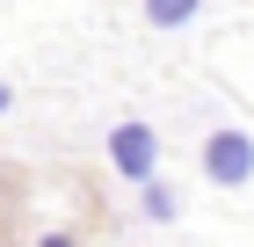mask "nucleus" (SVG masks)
<instances>
[{
	"mask_svg": "<svg viewBox=\"0 0 254 247\" xmlns=\"http://www.w3.org/2000/svg\"><path fill=\"white\" fill-rule=\"evenodd\" d=\"M7 102H15V87H7V80H0V109H7Z\"/></svg>",
	"mask_w": 254,
	"mask_h": 247,
	"instance_id": "423d86ee",
	"label": "nucleus"
},
{
	"mask_svg": "<svg viewBox=\"0 0 254 247\" xmlns=\"http://www.w3.org/2000/svg\"><path fill=\"white\" fill-rule=\"evenodd\" d=\"M109 167H117L124 182H138V189H153L160 182V138H153V124H117V131H109Z\"/></svg>",
	"mask_w": 254,
	"mask_h": 247,
	"instance_id": "f03ea898",
	"label": "nucleus"
},
{
	"mask_svg": "<svg viewBox=\"0 0 254 247\" xmlns=\"http://www.w3.org/2000/svg\"><path fill=\"white\" fill-rule=\"evenodd\" d=\"M145 22L153 29H182V22H196V0H160V7H145Z\"/></svg>",
	"mask_w": 254,
	"mask_h": 247,
	"instance_id": "7ed1b4c3",
	"label": "nucleus"
},
{
	"mask_svg": "<svg viewBox=\"0 0 254 247\" xmlns=\"http://www.w3.org/2000/svg\"><path fill=\"white\" fill-rule=\"evenodd\" d=\"M145 218H175V189H167V182L145 189Z\"/></svg>",
	"mask_w": 254,
	"mask_h": 247,
	"instance_id": "20e7f679",
	"label": "nucleus"
},
{
	"mask_svg": "<svg viewBox=\"0 0 254 247\" xmlns=\"http://www.w3.org/2000/svg\"><path fill=\"white\" fill-rule=\"evenodd\" d=\"M196 167L211 174L218 189H240V182H254V131H233V124H218V131L203 138V153H196Z\"/></svg>",
	"mask_w": 254,
	"mask_h": 247,
	"instance_id": "f257e3e1",
	"label": "nucleus"
},
{
	"mask_svg": "<svg viewBox=\"0 0 254 247\" xmlns=\"http://www.w3.org/2000/svg\"><path fill=\"white\" fill-rule=\"evenodd\" d=\"M37 247H80V240H73V233H44Z\"/></svg>",
	"mask_w": 254,
	"mask_h": 247,
	"instance_id": "39448f33",
	"label": "nucleus"
}]
</instances>
